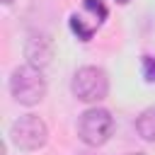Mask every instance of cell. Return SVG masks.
I'll list each match as a JSON object with an SVG mask.
<instances>
[{"mask_svg": "<svg viewBox=\"0 0 155 155\" xmlns=\"http://www.w3.org/2000/svg\"><path fill=\"white\" fill-rule=\"evenodd\" d=\"M136 131L143 140L155 143V107H148L145 111H140V116L136 119Z\"/></svg>", "mask_w": 155, "mask_h": 155, "instance_id": "6", "label": "cell"}, {"mask_svg": "<svg viewBox=\"0 0 155 155\" xmlns=\"http://www.w3.org/2000/svg\"><path fill=\"white\" fill-rule=\"evenodd\" d=\"M143 78L148 82H155V58L143 56Z\"/></svg>", "mask_w": 155, "mask_h": 155, "instance_id": "9", "label": "cell"}, {"mask_svg": "<svg viewBox=\"0 0 155 155\" xmlns=\"http://www.w3.org/2000/svg\"><path fill=\"white\" fill-rule=\"evenodd\" d=\"M80 155H94V153H90V150H85V153H80Z\"/></svg>", "mask_w": 155, "mask_h": 155, "instance_id": "12", "label": "cell"}, {"mask_svg": "<svg viewBox=\"0 0 155 155\" xmlns=\"http://www.w3.org/2000/svg\"><path fill=\"white\" fill-rule=\"evenodd\" d=\"M10 140L19 150H39L48 140V126L36 114H24L10 126Z\"/></svg>", "mask_w": 155, "mask_h": 155, "instance_id": "4", "label": "cell"}, {"mask_svg": "<svg viewBox=\"0 0 155 155\" xmlns=\"http://www.w3.org/2000/svg\"><path fill=\"white\" fill-rule=\"evenodd\" d=\"M2 2H5V5H12V2H15V0H2Z\"/></svg>", "mask_w": 155, "mask_h": 155, "instance_id": "11", "label": "cell"}, {"mask_svg": "<svg viewBox=\"0 0 155 155\" xmlns=\"http://www.w3.org/2000/svg\"><path fill=\"white\" fill-rule=\"evenodd\" d=\"M116 2H119V5H128L131 0H116Z\"/></svg>", "mask_w": 155, "mask_h": 155, "instance_id": "10", "label": "cell"}, {"mask_svg": "<svg viewBox=\"0 0 155 155\" xmlns=\"http://www.w3.org/2000/svg\"><path fill=\"white\" fill-rule=\"evenodd\" d=\"M82 10H85L97 24H102V22L107 19V15H109V10H107V5H104L102 0H82Z\"/></svg>", "mask_w": 155, "mask_h": 155, "instance_id": "8", "label": "cell"}, {"mask_svg": "<svg viewBox=\"0 0 155 155\" xmlns=\"http://www.w3.org/2000/svg\"><path fill=\"white\" fill-rule=\"evenodd\" d=\"M114 133V116L109 109L102 107H90L80 114L78 119V138L87 148H99L104 145Z\"/></svg>", "mask_w": 155, "mask_h": 155, "instance_id": "2", "label": "cell"}, {"mask_svg": "<svg viewBox=\"0 0 155 155\" xmlns=\"http://www.w3.org/2000/svg\"><path fill=\"white\" fill-rule=\"evenodd\" d=\"M24 58L34 68H46L51 63V58H53V41H51V36L41 34V31L29 34V39L24 44Z\"/></svg>", "mask_w": 155, "mask_h": 155, "instance_id": "5", "label": "cell"}, {"mask_svg": "<svg viewBox=\"0 0 155 155\" xmlns=\"http://www.w3.org/2000/svg\"><path fill=\"white\" fill-rule=\"evenodd\" d=\"M70 90L80 102L97 104L109 94V75L97 65H82V68L75 70Z\"/></svg>", "mask_w": 155, "mask_h": 155, "instance_id": "3", "label": "cell"}, {"mask_svg": "<svg viewBox=\"0 0 155 155\" xmlns=\"http://www.w3.org/2000/svg\"><path fill=\"white\" fill-rule=\"evenodd\" d=\"M10 94L15 97V102L24 104V107H34L46 97V78L41 73V68L34 65H19L12 70L10 75Z\"/></svg>", "mask_w": 155, "mask_h": 155, "instance_id": "1", "label": "cell"}, {"mask_svg": "<svg viewBox=\"0 0 155 155\" xmlns=\"http://www.w3.org/2000/svg\"><path fill=\"white\" fill-rule=\"evenodd\" d=\"M126 155H145V153H126Z\"/></svg>", "mask_w": 155, "mask_h": 155, "instance_id": "13", "label": "cell"}, {"mask_svg": "<svg viewBox=\"0 0 155 155\" xmlns=\"http://www.w3.org/2000/svg\"><path fill=\"white\" fill-rule=\"evenodd\" d=\"M70 29H73V34H75L80 41H90V39L94 36V31H97V27H94V24H87L80 15H73V17H70Z\"/></svg>", "mask_w": 155, "mask_h": 155, "instance_id": "7", "label": "cell"}]
</instances>
